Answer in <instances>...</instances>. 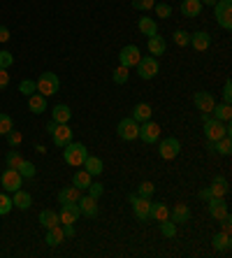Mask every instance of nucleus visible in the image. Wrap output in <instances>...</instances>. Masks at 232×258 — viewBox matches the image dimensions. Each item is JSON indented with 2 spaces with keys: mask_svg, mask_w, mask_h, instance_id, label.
Here are the masks:
<instances>
[{
  "mask_svg": "<svg viewBox=\"0 0 232 258\" xmlns=\"http://www.w3.org/2000/svg\"><path fill=\"white\" fill-rule=\"evenodd\" d=\"M7 84H10V75L5 68H0V89H7Z\"/></svg>",
  "mask_w": 232,
  "mask_h": 258,
  "instance_id": "obj_51",
  "label": "nucleus"
},
{
  "mask_svg": "<svg viewBox=\"0 0 232 258\" xmlns=\"http://www.w3.org/2000/svg\"><path fill=\"white\" fill-rule=\"evenodd\" d=\"M19 91H21L24 96H33V93L37 91V86H35V82H33V79H24V82L19 84Z\"/></svg>",
  "mask_w": 232,
  "mask_h": 258,
  "instance_id": "obj_47",
  "label": "nucleus"
},
{
  "mask_svg": "<svg viewBox=\"0 0 232 258\" xmlns=\"http://www.w3.org/2000/svg\"><path fill=\"white\" fill-rule=\"evenodd\" d=\"M21 184H24V177L19 174V170L14 168H7L5 172L0 174V186L5 188V193H14L21 188Z\"/></svg>",
  "mask_w": 232,
  "mask_h": 258,
  "instance_id": "obj_8",
  "label": "nucleus"
},
{
  "mask_svg": "<svg viewBox=\"0 0 232 258\" xmlns=\"http://www.w3.org/2000/svg\"><path fill=\"white\" fill-rule=\"evenodd\" d=\"M79 205V212H82L84 216H98V200L91 198V196H82V198L77 200Z\"/></svg>",
  "mask_w": 232,
  "mask_h": 258,
  "instance_id": "obj_18",
  "label": "nucleus"
},
{
  "mask_svg": "<svg viewBox=\"0 0 232 258\" xmlns=\"http://www.w3.org/2000/svg\"><path fill=\"white\" fill-rule=\"evenodd\" d=\"M12 128H14L12 116H10V114H0V135H7Z\"/></svg>",
  "mask_w": 232,
  "mask_h": 258,
  "instance_id": "obj_46",
  "label": "nucleus"
},
{
  "mask_svg": "<svg viewBox=\"0 0 232 258\" xmlns=\"http://www.w3.org/2000/svg\"><path fill=\"white\" fill-rule=\"evenodd\" d=\"M116 135H119L123 142H132V140H137V135H139V123H137L132 116H125V119L119 121V126H116Z\"/></svg>",
  "mask_w": 232,
  "mask_h": 258,
  "instance_id": "obj_7",
  "label": "nucleus"
},
{
  "mask_svg": "<svg viewBox=\"0 0 232 258\" xmlns=\"http://www.w3.org/2000/svg\"><path fill=\"white\" fill-rule=\"evenodd\" d=\"M63 233H65V237H74V233H77V230H74V226H72V223H63Z\"/></svg>",
  "mask_w": 232,
  "mask_h": 258,
  "instance_id": "obj_53",
  "label": "nucleus"
},
{
  "mask_svg": "<svg viewBox=\"0 0 232 258\" xmlns=\"http://www.w3.org/2000/svg\"><path fill=\"white\" fill-rule=\"evenodd\" d=\"M137 140H142V142H146V144H156L161 140V126L151 119L142 121V123H139V135H137Z\"/></svg>",
  "mask_w": 232,
  "mask_h": 258,
  "instance_id": "obj_9",
  "label": "nucleus"
},
{
  "mask_svg": "<svg viewBox=\"0 0 232 258\" xmlns=\"http://www.w3.org/2000/svg\"><path fill=\"white\" fill-rule=\"evenodd\" d=\"M79 216H82V212H79V205L77 203L60 205V212H58L60 223H77Z\"/></svg>",
  "mask_w": 232,
  "mask_h": 258,
  "instance_id": "obj_13",
  "label": "nucleus"
},
{
  "mask_svg": "<svg viewBox=\"0 0 232 258\" xmlns=\"http://www.w3.org/2000/svg\"><path fill=\"white\" fill-rule=\"evenodd\" d=\"M10 40V30H7V26H0V42H7Z\"/></svg>",
  "mask_w": 232,
  "mask_h": 258,
  "instance_id": "obj_55",
  "label": "nucleus"
},
{
  "mask_svg": "<svg viewBox=\"0 0 232 258\" xmlns=\"http://www.w3.org/2000/svg\"><path fill=\"white\" fill-rule=\"evenodd\" d=\"M91 181H93V177H91L86 170H77V172H74V177H72V184H74L77 188H82V191H86V188H89Z\"/></svg>",
  "mask_w": 232,
  "mask_h": 258,
  "instance_id": "obj_34",
  "label": "nucleus"
},
{
  "mask_svg": "<svg viewBox=\"0 0 232 258\" xmlns=\"http://www.w3.org/2000/svg\"><path fill=\"white\" fill-rule=\"evenodd\" d=\"M197 196H200V200H204V203H207V200H211V198H214L209 188H200V193H197Z\"/></svg>",
  "mask_w": 232,
  "mask_h": 258,
  "instance_id": "obj_54",
  "label": "nucleus"
},
{
  "mask_svg": "<svg viewBox=\"0 0 232 258\" xmlns=\"http://www.w3.org/2000/svg\"><path fill=\"white\" fill-rule=\"evenodd\" d=\"M161 233H163V237H174L177 235V223L170 221V219L161 221Z\"/></svg>",
  "mask_w": 232,
  "mask_h": 258,
  "instance_id": "obj_39",
  "label": "nucleus"
},
{
  "mask_svg": "<svg viewBox=\"0 0 232 258\" xmlns=\"http://www.w3.org/2000/svg\"><path fill=\"white\" fill-rule=\"evenodd\" d=\"M188 40H191V33H186V30H177V33H174V44H177V47H186Z\"/></svg>",
  "mask_w": 232,
  "mask_h": 258,
  "instance_id": "obj_48",
  "label": "nucleus"
},
{
  "mask_svg": "<svg viewBox=\"0 0 232 258\" xmlns=\"http://www.w3.org/2000/svg\"><path fill=\"white\" fill-rule=\"evenodd\" d=\"M209 191H211V196H214V198H225L227 191H230L227 179H225V177H214V181H211Z\"/></svg>",
  "mask_w": 232,
  "mask_h": 258,
  "instance_id": "obj_26",
  "label": "nucleus"
},
{
  "mask_svg": "<svg viewBox=\"0 0 232 258\" xmlns=\"http://www.w3.org/2000/svg\"><path fill=\"white\" fill-rule=\"evenodd\" d=\"M149 219H156V221L161 223L165 219H170V207L163 203H151V216Z\"/></svg>",
  "mask_w": 232,
  "mask_h": 258,
  "instance_id": "obj_32",
  "label": "nucleus"
},
{
  "mask_svg": "<svg viewBox=\"0 0 232 258\" xmlns=\"http://www.w3.org/2000/svg\"><path fill=\"white\" fill-rule=\"evenodd\" d=\"M12 63H14V56L10 54V51H5V49H3V51H0V68H5V70H7Z\"/></svg>",
  "mask_w": 232,
  "mask_h": 258,
  "instance_id": "obj_49",
  "label": "nucleus"
},
{
  "mask_svg": "<svg viewBox=\"0 0 232 258\" xmlns=\"http://www.w3.org/2000/svg\"><path fill=\"white\" fill-rule=\"evenodd\" d=\"M230 100H232V82L227 79L225 86H223V102H227V105H230Z\"/></svg>",
  "mask_w": 232,
  "mask_h": 258,
  "instance_id": "obj_50",
  "label": "nucleus"
},
{
  "mask_svg": "<svg viewBox=\"0 0 232 258\" xmlns=\"http://www.w3.org/2000/svg\"><path fill=\"white\" fill-rule=\"evenodd\" d=\"M12 207H14L12 196H10V193H0V216L10 214V212H12Z\"/></svg>",
  "mask_w": 232,
  "mask_h": 258,
  "instance_id": "obj_37",
  "label": "nucleus"
},
{
  "mask_svg": "<svg viewBox=\"0 0 232 258\" xmlns=\"http://www.w3.org/2000/svg\"><path fill=\"white\" fill-rule=\"evenodd\" d=\"M139 58H142V54H139V47H135V44H125L119 51V66L135 68L139 63Z\"/></svg>",
  "mask_w": 232,
  "mask_h": 258,
  "instance_id": "obj_11",
  "label": "nucleus"
},
{
  "mask_svg": "<svg viewBox=\"0 0 232 258\" xmlns=\"http://www.w3.org/2000/svg\"><path fill=\"white\" fill-rule=\"evenodd\" d=\"M188 219H191V210H188V205L179 203V205H174L172 210H170V221H174V223H186Z\"/></svg>",
  "mask_w": 232,
  "mask_h": 258,
  "instance_id": "obj_20",
  "label": "nucleus"
},
{
  "mask_svg": "<svg viewBox=\"0 0 232 258\" xmlns=\"http://www.w3.org/2000/svg\"><path fill=\"white\" fill-rule=\"evenodd\" d=\"M7 142H10V147H12V149H19V144L24 142V135H21L19 131H14V128H12V131L7 133Z\"/></svg>",
  "mask_w": 232,
  "mask_h": 258,
  "instance_id": "obj_43",
  "label": "nucleus"
},
{
  "mask_svg": "<svg viewBox=\"0 0 232 258\" xmlns=\"http://www.w3.org/2000/svg\"><path fill=\"white\" fill-rule=\"evenodd\" d=\"M211 242H214V249H216V251H227V249L232 246L230 233H223V230H220V233H216L214 237H211Z\"/></svg>",
  "mask_w": 232,
  "mask_h": 258,
  "instance_id": "obj_31",
  "label": "nucleus"
},
{
  "mask_svg": "<svg viewBox=\"0 0 232 258\" xmlns=\"http://www.w3.org/2000/svg\"><path fill=\"white\" fill-rule=\"evenodd\" d=\"M86 191H89V196H91V198L100 200V196H102V193H105V186H102L100 181H91V184H89V188H86Z\"/></svg>",
  "mask_w": 232,
  "mask_h": 258,
  "instance_id": "obj_45",
  "label": "nucleus"
},
{
  "mask_svg": "<svg viewBox=\"0 0 232 258\" xmlns=\"http://www.w3.org/2000/svg\"><path fill=\"white\" fill-rule=\"evenodd\" d=\"M17 170H19V174H21V177H35V172H37L35 165H33L30 161H21Z\"/></svg>",
  "mask_w": 232,
  "mask_h": 258,
  "instance_id": "obj_40",
  "label": "nucleus"
},
{
  "mask_svg": "<svg viewBox=\"0 0 232 258\" xmlns=\"http://www.w3.org/2000/svg\"><path fill=\"white\" fill-rule=\"evenodd\" d=\"M165 49H167L165 37H161L158 33L149 37V51H151V56H156V58H158V56L165 54Z\"/></svg>",
  "mask_w": 232,
  "mask_h": 258,
  "instance_id": "obj_29",
  "label": "nucleus"
},
{
  "mask_svg": "<svg viewBox=\"0 0 232 258\" xmlns=\"http://www.w3.org/2000/svg\"><path fill=\"white\" fill-rule=\"evenodd\" d=\"M70 119H72V109L67 105H56L51 109V121H56V123H70Z\"/></svg>",
  "mask_w": 232,
  "mask_h": 258,
  "instance_id": "obj_28",
  "label": "nucleus"
},
{
  "mask_svg": "<svg viewBox=\"0 0 232 258\" xmlns=\"http://www.w3.org/2000/svg\"><path fill=\"white\" fill-rule=\"evenodd\" d=\"M128 77H130V68H125V66H119L116 70L112 72L114 84H125V82H128Z\"/></svg>",
  "mask_w": 232,
  "mask_h": 258,
  "instance_id": "obj_36",
  "label": "nucleus"
},
{
  "mask_svg": "<svg viewBox=\"0 0 232 258\" xmlns=\"http://www.w3.org/2000/svg\"><path fill=\"white\" fill-rule=\"evenodd\" d=\"M202 5H209V7H214V5H216V0H202Z\"/></svg>",
  "mask_w": 232,
  "mask_h": 258,
  "instance_id": "obj_57",
  "label": "nucleus"
},
{
  "mask_svg": "<svg viewBox=\"0 0 232 258\" xmlns=\"http://www.w3.org/2000/svg\"><path fill=\"white\" fill-rule=\"evenodd\" d=\"M230 121H216L214 116H209L207 121H204V138L209 140V142H216V140L225 138V135H230Z\"/></svg>",
  "mask_w": 232,
  "mask_h": 258,
  "instance_id": "obj_2",
  "label": "nucleus"
},
{
  "mask_svg": "<svg viewBox=\"0 0 232 258\" xmlns=\"http://www.w3.org/2000/svg\"><path fill=\"white\" fill-rule=\"evenodd\" d=\"M220 223H223V226H220V230H223V233H230V230H232V226H230V214H227V216H223V219H220Z\"/></svg>",
  "mask_w": 232,
  "mask_h": 258,
  "instance_id": "obj_52",
  "label": "nucleus"
},
{
  "mask_svg": "<svg viewBox=\"0 0 232 258\" xmlns=\"http://www.w3.org/2000/svg\"><path fill=\"white\" fill-rule=\"evenodd\" d=\"M153 191H156V186L151 184V181H142V184H139V188H137V196H139V198H151V196H153Z\"/></svg>",
  "mask_w": 232,
  "mask_h": 258,
  "instance_id": "obj_41",
  "label": "nucleus"
},
{
  "mask_svg": "<svg viewBox=\"0 0 232 258\" xmlns=\"http://www.w3.org/2000/svg\"><path fill=\"white\" fill-rule=\"evenodd\" d=\"M12 203L19 210H28L30 205H33V196H30L28 191H24V188H19V191L12 193Z\"/></svg>",
  "mask_w": 232,
  "mask_h": 258,
  "instance_id": "obj_27",
  "label": "nucleus"
},
{
  "mask_svg": "<svg viewBox=\"0 0 232 258\" xmlns=\"http://www.w3.org/2000/svg\"><path fill=\"white\" fill-rule=\"evenodd\" d=\"M40 223L44 228H51V226H58L60 219H58V212L54 210H42L40 212Z\"/></svg>",
  "mask_w": 232,
  "mask_h": 258,
  "instance_id": "obj_33",
  "label": "nucleus"
},
{
  "mask_svg": "<svg viewBox=\"0 0 232 258\" xmlns=\"http://www.w3.org/2000/svg\"><path fill=\"white\" fill-rule=\"evenodd\" d=\"M202 0H181V14L186 19H195L202 12Z\"/></svg>",
  "mask_w": 232,
  "mask_h": 258,
  "instance_id": "obj_16",
  "label": "nucleus"
},
{
  "mask_svg": "<svg viewBox=\"0 0 232 258\" xmlns=\"http://www.w3.org/2000/svg\"><path fill=\"white\" fill-rule=\"evenodd\" d=\"M158 154H161L163 161H174L181 154V142L177 138H165L158 144Z\"/></svg>",
  "mask_w": 232,
  "mask_h": 258,
  "instance_id": "obj_10",
  "label": "nucleus"
},
{
  "mask_svg": "<svg viewBox=\"0 0 232 258\" xmlns=\"http://www.w3.org/2000/svg\"><path fill=\"white\" fill-rule=\"evenodd\" d=\"M151 114H153V109H151L149 102H137L135 107H132V119L137 121V123H142V121H149Z\"/></svg>",
  "mask_w": 232,
  "mask_h": 258,
  "instance_id": "obj_21",
  "label": "nucleus"
},
{
  "mask_svg": "<svg viewBox=\"0 0 232 258\" xmlns=\"http://www.w3.org/2000/svg\"><path fill=\"white\" fill-rule=\"evenodd\" d=\"M207 207H209V214H211V219H216V221H220L223 216H227V203H225V198H211V200H207Z\"/></svg>",
  "mask_w": 232,
  "mask_h": 258,
  "instance_id": "obj_15",
  "label": "nucleus"
},
{
  "mask_svg": "<svg viewBox=\"0 0 232 258\" xmlns=\"http://www.w3.org/2000/svg\"><path fill=\"white\" fill-rule=\"evenodd\" d=\"M153 10H156V17L158 19H170V14H172V7L165 5V3H156Z\"/></svg>",
  "mask_w": 232,
  "mask_h": 258,
  "instance_id": "obj_44",
  "label": "nucleus"
},
{
  "mask_svg": "<svg viewBox=\"0 0 232 258\" xmlns=\"http://www.w3.org/2000/svg\"><path fill=\"white\" fill-rule=\"evenodd\" d=\"M137 28H139V33H142V35L151 37V35H156V33H158V21H156V19H151V17H142L139 21H137Z\"/></svg>",
  "mask_w": 232,
  "mask_h": 258,
  "instance_id": "obj_25",
  "label": "nucleus"
},
{
  "mask_svg": "<svg viewBox=\"0 0 232 258\" xmlns=\"http://www.w3.org/2000/svg\"><path fill=\"white\" fill-rule=\"evenodd\" d=\"M137 75L144 79V82H149V79H153L158 72H161V63H158V58L156 56H142L139 58V63H137Z\"/></svg>",
  "mask_w": 232,
  "mask_h": 258,
  "instance_id": "obj_5",
  "label": "nucleus"
},
{
  "mask_svg": "<svg viewBox=\"0 0 232 258\" xmlns=\"http://www.w3.org/2000/svg\"><path fill=\"white\" fill-rule=\"evenodd\" d=\"M132 212H135V216L139 221H146L151 216V200L149 198H137L135 203H132Z\"/></svg>",
  "mask_w": 232,
  "mask_h": 258,
  "instance_id": "obj_17",
  "label": "nucleus"
},
{
  "mask_svg": "<svg viewBox=\"0 0 232 258\" xmlns=\"http://www.w3.org/2000/svg\"><path fill=\"white\" fill-rule=\"evenodd\" d=\"M28 109L33 112V114H42V112H47V98L35 91L33 96H28Z\"/></svg>",
  "mask_w": 232,
  "mask_h": 258,
  "instance_id": "obj_22",
  "label": "nucleus"
},
{
  "mask_svg": "<svg viewBox=\"0 0 232 258\" xmlns=\"http://www.w3.org/2000/svg\"><path fill=\"white\" fill-rule=\"evenodd\" d=\"M47 131L49 135H51V140H54L56 147H65L67 142H72V128L67 126V123H56V121H49L47 123Z\"/></svg>",
  "mask_w": 232,
  "mask_h": 258,
  "instance_id": "obj_3",
  "label": "nucleus"
},
{
  "mask_svg": "<svg viewBox=\"0 0 232 258\" xmlns=\"http://www.w3.org/2000/svg\"><path fill=\"white\" fill-rule=\"evenodd\" d=\"M37 86V93H42L44 98L49 96H56L60 89V82H58V75H54V72H42L40 79L35 82Z\"/></svg>",
  "mask_w": 232,
  "mask_h": 258,
  "instance_id": "obj_4",
  "label": "nucleus"
},
{
  "mask_svg": "<svg viewBox=\"0 0 232 258\" xmlns=\"http://www.w3.org/2000/svg\"><path fill=\"white\" fill-rule=\"evenodd\" d=\"M209 114L214 116L216 121H230L232 119V107L227 105V102H216Z\"/></svg>",
  "mask_w": 232,
  "mask_h": 258,
  "instance_id": "obj_24",
  "label": "nucleus"
},
{
  "mask_svg": "<svg viewBox=\"0 0 232 258\" xmlns=\"http://www.w3.org/2000/svg\"><path fill=\"white\" fill-rule=\"evenodd\" d=\"M63 240H65V233H63V226H60V223H58V226L47 228V240H44V242H47L49 246H58Z\"/></svg>",
  "mask_w": 232,
  "mask_h": 258,
  "instance_id": "obj_30",
  "label": "nucleus"
},
{
  "mask_svg": "<svg viewBox=\"0 0 232 258\" xmlns=\"http://www.w3.org/2000/svg\"><path fill=\"white\" fill-rule=\"evenodd\" d=\"M137 198H139V196H137V193H130V196H128V203H130V205H132V203H135V200H137Z\"/></svg>",
  "mask_w": 232,
  "mask_h": 258,
  "instance_id": "obj_56",
  "label": "nucleus"
},
{
  "mask_svg": "<svg viewBox=\"0 0 232 258\" xmlns=\"http://www.w3.org/2000/svg\"><path fill=\"white\" fill-rule=\"evenodd\" d=\"M82 198V188H77L74 184L72 186H65L58 191V203L60 205H67V203H77Z\"/></svg>",
  "mask_w": 232,
  "mask_h": 258,
  "instance_id": "obj_19",
  "label": "nucleus"
},
{
  "mask_svg": "<svg viewBox=\"0 0 232 258\" xmlns=\"http://www.w3.org/2000/svg\"><path fill=\"white\" fill-rule=\"evenodd\" d=\"M188 44H191L195 51H207L209 44H211V35H209L207 30H195L191 35V40H188Z\"/></svg>",
  "mask_w": 232,
  "mask_h": 258,
  "instance_id": "obj_14",
  "label": "nucleus"
},
{
  "mask_svg": "<svg viewBox=\"0 0 232 258\" xmlns=\"http://www.w3.org/2000/svg\"><path fill=\"white\" fill-rule=\"evenodd\" d=\"M130 5L135 10H139V12H149V10H153L156 0H130Z\"/></svg>",
  "mask_w": 232,
  "mask_h": 258,
  "instance_id": "obj_42",
  "label": "nucleus"
},
{
  "mask_svg": "<svg viewBox=\"0 0 232 258\" xmlns=\"http://www.w3.org/2000/svg\"><path fill=\"white\" fill-rule=\"evenodd\" d=\"M21 161H24V156H21V151H19V149H12V151H10V154L5 156L7 168H14V170L19 168V163H21Z\"/></svg>",
  "mask_w": 232,
  "mask_h": 258,
  "instance_id": "obj_38",
  "label": "nucleus"
},
{
  "mask_svg": "<svg viewBox=\"0 0 232 258\" xmlns=\"http://www.w3.org/2000/svg\"><path fill=\"white\" fill-rule=\"evenodd\" d=\"M86 172L91 174V177H98V174H102V170H105V165H102V158H98V156H86V161H84V165H82Z\"/></svg>",
  "mask_w": 232,
  "mask_h": 258,
  "instance_id": "obj_23",
  "label": "nucleus"
},
{
  "mask_svg": "<svg viewBox=\"0 0 232 258\" xmlns=\"http://www.w3.org/2000/svg\"><path fill=\"white\" fill-rule=\"evenodd\" d=\"M216 154H220V156H230V154H232V140H230V135L216 140Z\"/></svg>",
  "mask_w": 232,
  "mask_h": 258,
  "instance_id": "obj_35",
  "label": "nucleus"
},
{
  "mask_svg": "<svg viewBox=\"0 0 232 258\" xmlns=\"http://www.w3.org/2000/svg\"><path fill=\"white\" fill-rule=\"evenodd\" d=\"M214 17L218 21V26H223L225 30H232V0H216Z\"/></svg>",
  "mask_w": 232,
  "mask_h": 258,
  "instance_id": "obj_6",
  "label": "nucleus"
},
{
  "mask_svg": "<svg viewBox=\"0 0 232 258\" xmlns=\"http://www.w3.org/2000/svg\"><path fill=\"white\" fill-rule=\"evenodd\" d=\"M86 156H89V149L82 142H67L63 147V158H65V163L72 165V168H82Z\"/></svg>",
  "mask_w": 232,
  "mask_h": 258,
  "instance_id": "obj_1",
  "label": "nucleus"
},
{
  "mask_svg": "<svg viewBox=\"0 0 232 258\" xmlns=\"http://www.w3.org/2000/svg\"><path fill=\"white\" fill-rule=\"evenodd\" d=\"M193 102H195V107L200 109V114L204 112H211V107L216 105V98L209 93V91H197L195 96H193Z\"/></svg>",
  "mask_w": 232,
  "mask_h": 258,
  "instance_id": "obj_12",
  "label": "nucleus"
}]
</instances>
